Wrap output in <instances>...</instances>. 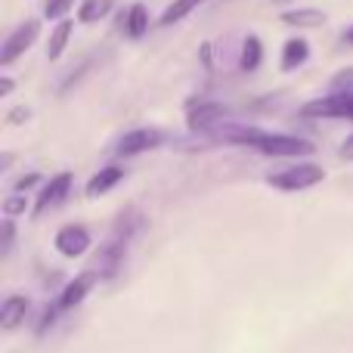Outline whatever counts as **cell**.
<instances>
[{"label":"cell","instance_id":"1","mask_svg":"<svg viewBox=\"0 0 353 353\" xmlns=\"http://www.w3.org/2000/svg\"><path fill=\"white\" fill-rule=\"evenodd\" d=\"M325 180V171L319 165H310V161H298V165L285 168L279 174H270L267 183L279 192H301V189H310V186H319Z\"/></svg>","mask_w":353,"mask_h":353},{"label":"cell","instance_id":"2","mask_svg":"<svg viewBox=\"0 0 353 353\" xmlns=\"http://www.w3.org/2000/svg\"><path fill=\"white\" fill-rule=\"evenodd\" d=\"M257 152L261 155H273V159H304V155H313L316 146L304 137H294V134H263V140L257 143Z\"/></svg>","mask_w":353,"mask_h":353},{"label":"cell","instance_id":"3","mask_svg":"<svg viewBox=\"0 0 353 353\" xmlns=\"http://www.w3.org/2000/svg\"><path fill=\"white\" fill-rule=\"evenodd\" d=\"M226 121H230V109L220 103H199V105H189L186 112V128L192 134L214 137Z\"/></svg>","mask_w":353,"mask_h":353},{"label":"cell","instance_id":"4","mask_svg":"<svg viewBox=\"0 0 353 353\" xmlns=\"http://www.w3.org/2000/svg\"><path fill=\"white\" fill-rule=\"evenodd\" d=\"M304 118H347L353 121V90H332L329 97L310 99V103L301 109Z\"/></svg>","mask_w":353,"mask_h":353},{"label":"cell","instance_id":"5","mask_svg":"<svg viewBox=\"0 0 353 353\" xmlns=\"http://www.w3.org/2000/svg\"><path fill=\"white\" fill-rule=\"evenodd\" d=\"M41 37V22L37 19H25L22 25L10 31V37L3 41V50H0V65H12L22 53H28L34 47V41Z\"/></svg>","mask_w":353,"mask_h":353},{"label":"cell","instance_id":"6","mask_svg":"<svg viewBox=\"0 0 353 353\" xmlns=\"http://www.w3.org/2000/svg\"><path fill=\"white\" fill-rule=\"evenodd\" d=\"M128 245L130 242L124 236L112 232V239H105V242L97 248V254H93V270H99V273H103V279L115 276L118 270H121L124 257H128Z\"/></svg>","mask_w":353,"mask_h":353},{"label":"cell","instance_id":"7","mask_svg":"<svg viewBox=\"0 0 353 353\" xmlns=\"http://www.w3.org/2000/svg\"><path fill=\"white\" fill-rule=\"evenodd\" d=\"M161 143H165V134H161V130L137 128V130H128V134L115 143V155L130 159V155H140V152H149V149H159Z\"/></svg>","mask_w":353,"mask_h":353},{"label":"cell","instance_id":"8","mask_svg":"<svg viewBox=\"0 0 353 353\" xmlns=\"http://www.w3.org/2000/svg\"><path fill=\"white\" fill-rule=\"evenodd\" d=\"M72 183H74V176L68 171L50 176V180L41 186V195H37V201H34V214H37V217H41V214H47L50 208L62 205V201H65V195L72 192Z\"/></svg>","mask_w":353,"mask_h":353},{"label":"cell","instance_id":"9","mask_svg":"<svg viewBox=\"0 0 353 353\" xmlns=\"http://www.w3.org/2000/svg\"><path fill=\"white\" fill-rule=\"evenodd\" d=\"M99 279H103V273H99V270H93V267L84 270L81 276H74V279L62 288L59 301H56V304H59V310H74V307H81V301L93 292V285H97Z\"/></svg>","mask_w":353,"mask_h":353},{"label":"cell","instance_id":"10","mask_svg":"<svg viewBox=\"0 0 353 353\" xmlns=\"http://www.w3.org/2000/svg\"><path fill=\"white\" fill-rule=\"evenodd\" d=\"M53 245L62 257H81L90 251V232H87V226H81V223H68L56 232Z\"/></svg>","mask_w":353,"mask_h":353},{"label":"cell","instance_id":"11","mask_svg":"<svg viewBox=\"0 0 353 353\" xmlns=\"http://www.w3.org/2000/svg\"><path fill=\"white\" fill-rule=\"evenodd\" d=\"M28 298L25 294H10V298L0 304V329L3 332H12L19 329V325L25 323V316H28Z\"/></svg>","mask_w":353,"mask_h":353},{"label":"cell","instance_id":"12","mask_svg":"<svg viewBox=\"0 0 353 353\" xmlns=\"http://www.w3.org/2000/svg\"><path fill=\"white\" fill-rule=\"evenodd\" d=\"M279 19H282V25H292V28H319V25L329 22V16H325L323 10H316V6H301V10H285Z\"/></svg>","mask_w":353,"mask_h":353},{"label":"cell","instance_id":"13","mask_svg":"<svg viewBox=\"0 0 353 353\" xmlns=\"http://www.w3.org/2000/svg\"><path fill=\"white\" fill-rule=\"evenodd\" d=\"M310 59V43L307 37H288L285 47H282V72H294L304 62Z\"/></svg>","mask_w":353,"mask_h":353},{"label":"cell","instance_id":"14","mask_svg":"<svg viewBox=\"0 0 353 353\" xmlns=\"http://www.w3.org/2000/svg\"><path fill=\"white\" fill-rule=\"evenodd\" d=\"M121 180H124V171H121V168H118V165H109V168H103L99 174L90 176V183H87V195H90V199H99V195L112 192V189H115Z\"/></svg>","mask_w":353,"mask_h":353},{"label":"cell","instance_id":"15","mask_svg":"<svg viewBox=\"0 0 353 353\" xmlns=\"http://www.w3.org/2000/svg\"><path fill=\"white\" fill-rule=\"evenodd\" d=\"M72 31H74V22H72L68 16L56 22V28L50 31V41H47V59H50V62H56L62 53H65L68 41H72Z\"/></svg>","mask_w":353,"mask_h":353},{"label":"cell","instance_id":"16","mask_svg":"<svg viewBox=\"0 0 353 353\" xmlns=\"http://www.w3.org/2000/svg\"><path fill=\"white\" fill-rule=\"evenodd\" d=\"M121 25H124V34L134 37V41H140V37L149 31V10L143 3H134L128 12H124Z\"/></svg>","mask_w":353,"mask_h":353},{"label":"cell","instance_id":"17","mask_svg":"<svg viewBox=\"0 0 353 353\" xmlns=\"http://www.w3.org/2000/svg\"><path fill=\"white\" fill-rule=\"evenodd\" d=\"M263 62V43L257 34H248L242 41V53H239V68L242 72H257Z\"/></svg>","mask_w":353,"mask_h":353},{"label":"cell","instance_id":"18","mask_svg":"<svg viewBox=\"0 0 353 353\" xmlns=\"http://www.w3.org/2000/svg\"><path fill=\"white\" fill-rule=\"evenodd\" d=\"M199 6H201V0H171V3L165 6V12L159 16V25L161 28H171V25L183 22L186 16H192Z\"/></svg>","mask_w":353,"mask_h":353},{"label":"cell","instance_id":"19","mask_svg":"<svg viewBox=\"0 0 353 353\" xmlns=\"http://www.w3.org/2000/svg\"><path fill=\"white\" fill-rule=\"evenodd\" d=\"M109 12H112V0H81V6H78V22H84V25L103 22Z\"/></svg>","mask_w":353,"mask_h":353},{"label":"cell","instance_id":"20","mask_svg":"<svg viewBox=\"0 0 353 353\" xmlns=\"http://www.w3.org/2000/svg\"><path fill=\"white\" fill-rule=\"evenodd\" d=\"M25 211H28V195L25 192H19L16 189L10 199H3V214L6 217H19V214H25Z\"/></svg>","mask_w":353,"mask_h":353},{"label":"cell","instance_id":"21","mask_svg":"<svg viewBox=\"0 0 353 353\" xmlns=\"http://www.w3.org/2000/svg\"><path fill=\"white\" fill-rule=\"evenodd\" d=\"M72 6H74V0H47V3H43V16L59 22V19H65L68 12H72Z\"/></svg>","mask_w":353,"mask_h":353},{"label":"cell","instance_id":"22","mask_svg":"<svg viewBox=\"0 0 353 353\" xmlns=\"http://www.w3.org/2000/svg\"><path fill=\"white\" fill-rule=\"evenodd\" d=\"M12 239H16V223H12V217H3V223H0V254H10L12 248Z\"/></svg>","mask_w":353,"mask_h":353},{"label":"cell","instance_id":"23","mask_svg":"<svg viewBox=\"0 0 353 353\" xmlns=\"http://www.w3.org/2000/svg\"><path fill=\"white\" fill-rule=\"evenodd\" d=\"M329 87H332L335 93H338V90H353V65H347V68H341V72L332 74Z\"/></svg>","mask_w":353,"mask_h":353},{"label":"cell","instance_id":"24","mask_svg":"<svg viewBox=\"0 0 353 353\" xmlns=\"http://www.w3.org/2000/svg\"><path fill=\"white\" fill-rule=\"evenodd\" d=\"M34 183H43V176L41 174H25V176H19V180H16V189H19V192H25V189H31Z\"/></svg>","mask_w":353,"mask_h":353},{"label":"cell","instance_id":"25","mask_svg":"<svg viewBox=\"0 0 353 353\" xmlns=\"http://www.w3.org/2000/svg\"><path fill=\"white\" fill-rule=\"evenodd\" d=\"M28 118H31V109H25V105H19V109L10 112V121L12 124H22V121H28Z\"/></svg>","mask_w":353,"mask_h":353},{"label":"cell","instance_id":"26","mask_svg":"<svg viewBox=\"0 0 353 353\" xmlns=\"http://www.w3.org/2000/svg\"><path fill=\"white\" fill-rule=\"evenodd\" d=\"M338 152H341V159H347V161H353V134L347 137V140L341 143V149H338Z\"/></svg>","mask_w":353,"mask_h":353},{"label":"cell","instance_id":"27","mask_svg":"<svg viewBox=\"0 0 353 353\" xmlns=\"http://www.w3.org/2000/svg\"><path fill=\"white\" fill-rule=\"evenodd\" d=\"M12 90H16V81H12V78H0V97L6 99Z\"/></svg>","mask_w":353,"mask_h":353},{"label":"cell","instance_id":"28","mask_svg":"<svg viewBox=\"0 0 353 353\" xmlns=\"http://www.w3.org/2000/svg\"><path fill=\"white\" fill-rule=\"evenodd\" d=\"M201 62H205V68H214V62H211V43H201Z\"/></svg>","mask_w":353,"mask_h":353},{"label":"cell","instance_id":"29","mask_svg":"<svg viewBox=\"0 0 353 353\" xmlns=\"http://www.w3.org/2000/svg\"><path fill=\"white\" fill-rule=\"evenodd\" d=\"M10 165H12V155H10V152H3V161H0V171H6Z\"/></svg>","mask_w":353,"mask_h":353},{"label":"cell","instance_id":"30","mask_svg":"<svg viewBox=\"0 0 353 353\" xmlns=\"http://www.w3.org/2000/svg\"><path fill=\"white\" fill-rule=\"evenodd\" d=\"M344 41H347V43H350V47H353V25H350V28H347V31H344Z\"/></svg>","mask_w":353,"mask_h":353}]
</instances>
